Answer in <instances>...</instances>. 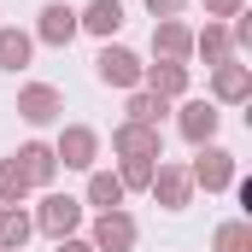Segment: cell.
I'll list each match as a JSON object with an SVG mask.
<instances>
[{
	"label": "cell",
	"mask_w": 252,
	"mask_h": 252,
	"mask_svg": "<svg viewBox=\"0 0 252 252\" xmlns=\"http://www.w3.org/2000/svg\"><path fill=\"white\" fill-rule=\"evenodd\" d=\"M188 182H193V188H205V193H223V188H235V153H229V147H217V141L193 147Z\"/></svg>",
	"instance_id": "obj_1"
},
{
	"label": "cell",
	"mask_w": 252,
	"mask_h": 252,
	"mask_svg": "<svg viewBox=\"0 0 252 252\" xmlns=\"http://www.w3.org/2000/svg\"><path fill=\"white\" fill-rule=\"evenodd\" d=\"M35 229L53 235V241H70V235L82 229V199H70V193H47V199L35 205Z\"/></svg>",
	"instance_id": "obj_2"
},
{
	"label": "cell",
	"mask_w": 252,
	"mask_h": 252,
	"mask_svg": "<svg viewBox=\"0 0 252 252\" xmlns=\"http://www.w3.org/2000/svg\"><path fill=\"white\" fill-rule=\"evenodd\" d=\"M53 158H59L64 170H94V158H100V135L88 124H64L59 141H53Z\"/></svg>",
	"instance_id": "obj_3"
},
{
	"label": "cell",
	"mask_w": 252,
	"mask_h": 252,
	"mask_svg": "<svg viewBox=\"0 0 252 252\" xmlns=\"http://www.w3.org/2000/svg\"><path fill=\"white\" fill-rule=\"evenodd\" d=\"M18 118L35 124V129L59 124V118H64V94L53 88V82H30V88H18Z\"/></svg>",
	"instance_id": "obj_4"
},
{
	"label": "cell",
	"mask_w": 252,
	"mask_h": 252,
	"mask_svg": "<svg viewBox=\"0 0 252 252\" xmlns=\"http://www.w3.org/2000/svg\"><path fill=\"white\" fill-rule=\"evenodd\" d=\"M135 241H141V229H135L129 211H100L94 217V235H88L94 252H135Z\"/></svg>",
	"instance_id": "obj_5"
},
{
	"label": "cell",
	"mask_w": 252,
	"mask_h": 252,
	"mask_svg": "<svg viewBox=\"0 0 252 252\" xmlns=\"http://www.w3.org/2000/svg\"><path fill=\"white\" fill-rule=\"evenodd\" d=\"M241 100H252V64L241 59L211 64V106H241Z\"/></svg>",
	"instance_id": "obj_6"
},
{
	"label": "cell",
	"mask_w": 252,
	"mask_h": 252,
	"mask_svg": "<svg viewBox=\"0 0 252 252\" xmlns=\"http://www.w3.org/2000/svg\"><path fill=\"white\" fill-rule=\"evenodd\" d=\"M141 70H147V64L135 59L129 47H112V41H106L100 59H94V76H100L106 88H141Z\"/></svg>",
	"instance_id": "obj_7"
},
{
	"label": "cell",
	"mask_w": 252,
	"mask_h": 252,
	"mask_svg": "<svg viewBox=\"0 0 252 252\" xmlns=\"http://www.w3.org/2000/svg\"><path fill=\"white\" fill-rule=\"evenodd\" d=\"M147 193L164 205V211H182L193 199V182H188V164H164L158 158V170H153V182H147Z\"/></svg>",
	"instance_id": "obj_8"
},
{
	"label": "cell",
	"mask_w": 252,
	"mask_h": 252,
	"mask_svg": "<svg viewBox=\"0 0 252 252\" xmlns=\"http://www.w3.org/2000/svg\"><path fill=\"white\" fill-rule=\"evenodd\" d=\"M112 153H124V158H164V135L153 124H118L112 129Z\"/></svg>",
	"instance_id": "obj_9"
},
{
	"label": "cell",
	"mask_w": 252,
	"mask_h": 252,
	"mask_svg": "<svg viewBox=\"0 0 252 252\" xmlns=\"http://www.w3.org/2000/svg\"><path fill=\"white\" fill-rule=\"evenodd\" d=\"M217 124H223V112H217L211 100H188V106L176 112V129H182V141H188V147L217 141Z\"/></svg>",
	"instance_id": "obj_10"
},
{
	"label": "cell",
	"mask_w": 252,
	"mask_h": 252,
	"mask_svg": "<svg viewBox=\"0 0 252 252\" xmlns=\"http://www.w3.org/2000/svg\"><path fill=\"white\" fill-rule=\"evenodd\" d=\"M35 41H47V47H70V41H76V6L47 0L41 18H35Z\"/></svg>",
	"instance_id": "obj_11"
},
{
	"label": "cell",
	"mask_w": 252,
	"mask_h": 252,
	"mask_svg": "<svg viewBox=\"0 0 252 252\" xmlns=\"http://www.w3.org/2000/svg\"><path fill=\"white\" fill-rule=\"evenodd\" d=\"M153 53L170 59V64H188L193 59V30L182 18H158V24H153Z\"/></svg>",
	"instance_id": "obj_12"
},
{
	"label": "cell",
	"mask_w": 252,
	"mask_h": 252,
	"mask_svg": "<svg viewBox=\"0 0 252 252\" xmlns=\"http://www.w3.org/2000/svg\"><path fill=\"white\" fill-rule=\"evenodd\" d=\"M12 158H18V170L30 176V188H47V182L59 176V158H53V147H47V141H24Z\"/></svg>",
	"instance_id": "obj_13"
},
{
	"label": "cell",
	"mask_w": 252,
	"mask_h": 252,
	"mask_svg": "<svg viewBox=\"0 0 252 252\" xmlns=\"http://www.w3.org/2000/svg\"><path fill=\"white\" fill-rule=\"evenodd\" d=\"M76 30H88V35L112 41V35L124 30V0H88V6L76 12Z\"/></svg>",
	"instance_id": "obj_14"
},
{
	"label": "cell",
	"mask_w": 252,
	"mask_h": 252,
	"mask_svg": "<svg viewBox=\"0 0 252 252\" xmlns=\"http://www.w3.org/2000/svg\"><path fill=\"white\" fill-rule=\"evenodd\" d=\"M141 88L158 94V100H176V94H188V64H170V59L147 64V70H141Z\"/></svg>",
	"instance_id": "obj_15"
},
{
	"label": "cell",
	"mask_w": 252,
	"mask_h": 252,
	"mask_svg": "<svg viewBox=\"0 0 252 252\" xmlns=\"http://www.w3.org/2000/svg\"><path fill=\"white\" fill-rule=\"evenodd\" d=\"M193 53H199L205 64L241 59V53H235V35H229V24H211V18H205V30H193Z\"/></svg>",
	"instance_id": "obj_16"
},
{
	"label": "cell",
	"mask_w": 252,
	"mask_h": 252,
	"mask_svg": "<svg viewBox=\"0 0 252 252\" xmlns=\"http://www.w3.org/2000/svg\"><path fill=\"white\" fill-rule=\"evenodd\" d=\"M35 235V217L24 205H0V252H24Z\"/></svg>",
	"instance_id": "obj_17"
},
{
	"label": "cell",
	"mask_w": 252,
	"mask_h": 252,
	"mask_svg": "<svg viewBox=\"0 0 252 252\" xmlns=\"http://www.w3.org/2000/svg\"><path fill=\"white\" fill-rule=\"evenodd\" d=\"M30 53H35V35L30 30H0V70H24L30 64Z\"/></svg>",
	"instance_id": "obj_18"
},
{
	"label": "cell",
	"mask_w": 252,
	"mask_h": 252,
	"mask_svg": "<svg viewBox=\"0 0 252 252\" xmlns=\"http://www.w3.org/2000/svg\"><path fill=\"white\" fill-rule=\"evenodd\" d=\"M88 205L100 211H124V182L112 170H88Z\"/></svg>",
	"instance_id": "obj_19"
},
{
	"label": "cell",
	"mask_w": 252,
	"mask_h": 252,
	"mask_svg": "<svg viewBox=\"0 0 252 252\" xmlns=\"http://www.w3.org/2000/svg\"><path fill=\"white\" fill-rule=\"evenodd\" d=\"M211 252H252V223H241V217L217 223L211 229Z\"/></svg>",
	"instance_id": "obj_20"
},
{
	"label": "cell",
	"mask_w": 252,
	"mask_h": 252,
	"mask_svg": "<svg viewBox=\"0 0 252 252\" xmlns=\"http://www.w3.org/2000/svg\"><path fill=\"white\" fill-rule=\"evenodd\" d=\"M164 112H170V100H158V94H147V88H129V124H164Z\"/></svg>",
	"instance_id": "obj_21"
},
{
	"label": "cell",
	"mask_w": 252,
	"mask_h": 252,
	"mask_svg": "<svg viewBox=\"0 0 252 252\" xmlns=\"http://www.w3.org/2000/svg\"><path fill=\"white\" fill-rule=\"evenodd\" d=\"M30 199V176L18 170V158H0V205H24Z\"/></svg>",
	"instance_id": "obj_22"
},
{
	"label": "cell",
	"mask_w": 252,
	"mask_h": 252,
	"mask_svg": "<svg viewBox=\"0 0 252 252\" xmlns=\"http://www.w3.org/2000/svg\"><path fill=\"white\" fill-rule=\"evenodd\" d=\"M153 170H158V158H124V170H118L124 193H129V188H147V182H153Z\"/></svg>",
	"instance_id": "obj_23"
},
{
	"label": "cell",
	"mask_w": 252,
	"mask_h": 252,
	"mask_svg": "<svg viewBox=\"0 0 252 252\" xmlns=\"http://www.w3.org/2000/svg\"><path fill=\"white\" fill-rule=\"evenodd\" d=\"M235 12H247V0H205V18L211 24H229Z\"/></svg>",
	"instance_id": "obj_24"
},
{
	"label": "cell",
	"mask_w": 252,
	"mask_h": 252,
	"mask_svg": "<svg viewBox=\"0 0 252 252\" xmlns=\"http://www.w3.org/2000/svg\"><path fill=\"white\" fill-rule=\"evenodd\" d=\"M182 6H188V0H147L153 18H182Z\"/></svg>",
	"instance_id": "obj_25"
},
{
	"label": "cell",
	"mask_w": 252,
	"mask_h": 252,
	"mask_svg": "<svg viewBox=\"0 0 252 252\" xmlns=\"http://www.w3.org/2000/svg\"><path fill=\"white\" fill-rule=\"evenodd\" d=\"M59 252H94V247H88V241H76V235H70V241H59Z\"/></svg>",
	"instance_id": "obj_26"
}]
</instances>
